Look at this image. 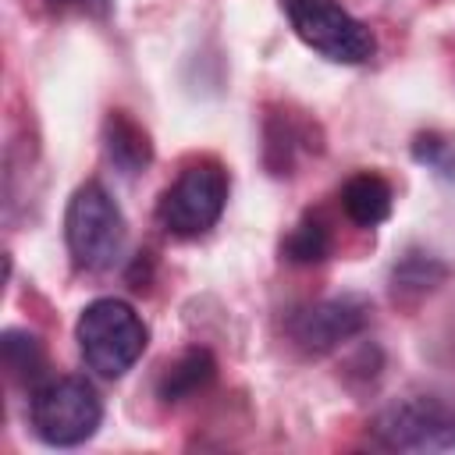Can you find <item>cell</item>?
<instances>
[{
  "mask_svg": "<svg viewBox=\"0 0 455 455\" xmlns=\"http://www.w3.org/2000/svg\"><path fill=\"white\" fill-rule=\"evenodd\" d=\"M228 206V171L217 160H196L164 188L156 203V220L174 238L206 235Z\"/></svg>",
  "mask_w": 455,
  "mask_h": 455,
  "instance_id": "4",
  "label": "cell"
},
{
  "mask_svg": "<svg viewBox=\"0 0 455 455\" xmlns=\"http://www.w3.org/2000/svg\"><path fill=\"white\" fill-rule=\"evenodd\" d=\"M373 444L387 451H455V405L437 395H409L373 419Z\"/></svg>",
  "mask_w": 455,
  "mask_h": 455,
  "instance_id": "6",
  "label": "cell"
},
{
  "mask_svg": "<svg viewBox=\"0 0 455 455\" xmlns=\"http://www.w3.org/2000/svg\"><path fill=\"white\" fill-rule=\"evenodd\" d=\"M327 252H331V238L320 220H302L284 242V256L291 263H320Z\"/></svg>",
  "mask_w": 455,
  "mask_h": 455,
  "instance_id": "12",
  "label": "cell"
},
{
  "mask_svg": "<svg viewBox=\"0 0 455 455\" xmlns=\"http://www.w3.org/2000/svg\"><path fill=\"white\" fill-rule=\"evenodd\" d=\"M0 348H4V366L11 377L18 380H36L39 370H43V345L36 334L28 331H4L0 338Z\"/></svg>",
  "mask_w": 455,
  "mask_h": 455,
  "instance_id": "11",
  "label": "cell"
},
{
  "mask_svg": "<svg viewBox=\"0 0 455 455\" xmlns=\"http://www.w3.org/2000/svg\"><path fill=\"white\" fill-rule=\"evenodd\" d=\"M291 32L323 60L366 64L377 53L373 32L352 18L338 0H281Z\"/></svg>",
  "mask_w": 455,
  "mask_h": 455,
  "instance_id": "5",
  "label": "cell"
},
{
  "mask_svg": "<svg viewBox=\"0 0 455 455\" xmlns=\"http://www.w3.org/2000/svg\"><path fill=\"white\" fill-rule=\"evenodd\" d=\"M412 153H416V160H419V164L434 167L437 174L455 178V146H451L448 139H437V135H419V139H416V146H412Z\"/></svg>",
  "mask_w": 455,
  "mask_h": 455,
  "instance_id": "14",
  "label": "cell"
},
{
  "mask_svg": "<svg viewBox=\"0 0 455 455\" xmlns=\"http://www.w3.org/2000/svg\"><path fill=\"white\" fill-rule=\"evenodd\" d=\"M82 11H89V14H107L110 11V0H75Z\"/></svg>",
  "mask_w": 455,
  "mask_h": 455,
  "instance_id": "15",
  "label": "cell"
},
{
  "mask_svg": "<svg viewBox=\"0 0 455 455\" xmlns=\"http://www.w3.org/2000/svg\"><path fill=\"white\" fill-rule=\"evenodd\" d=\"M391 203H395V192L391 185L373 174V171H359L345 181L341 188V206L348 213V220H355L359 228H377L391 217Z\"/></svg>",
  "mask_w": 455,
  "mask_h": 455,
  "instance_id": "9",
  "label": "cell"
},
{
  "mask_svg": "<svg viewBox=\"0 0 455 455\" xmlns=\"http://www.w3.org/2000/svg\"><path fill=\"white\" fill-rule=\"evenodd\" d=\"M217 373V363L206 348H185L174 363L164 366L160 380H156V395L164 402H181L188 395H196L199 387H206Z\"/></svg>",
  "mask_w": 455,
  "mask_h": 455,
  "instance_id": "10",
  "label": "cell"
},
{
  "mask_svg": "<svg viewBox=\"0 0 455 455\" xmlns=\"http://www.w3.org/2000/svg\"><path fill=\"white\" fill-rule=\"evenodd\" d=\"M370 323V302L363 295H331V299H320L306 309H299L288 323L291 338L313 352V355H323L338 345H345L348 338L363 334Z\"/></svg>",
  "mask_w": 455,
  "mask_h": 455,
  "instance_id": "7",
  "label": "cell"
},
{
  "mask_svg": "<svg viewBox=\"0 0 455 455\" xmlns=\"http://www.w3.org/2000/svg\"><path fill=\"white\" fill-rule=\"evenodd\" d=\"M444 274H448L444 263H437L434 256H419V252H412V256H405L402 267L395 270V288H416V291H427V288H434Z\"/></svg>",
  "mask_w": 455,
  "mask_h": 455,
  "instance_id": "13",
  "label": "cell"
},
{
  "mask_svg": "<svg viewBox=\"0 0 455 455\" xmlns=\"http://www.w3.org/2000/svg\"><path fill=\"white\" fill-rule=\"evenodd\" d=\"M28 419L39 441L53 448H75L89 441L103 423V402L82 377H57L32 391Z\"/></svg>",
  "mask_w": 455,
  "mask_h": 455,
  "instance_id": "3",
  "label": "cell"
},
{
  "mask_svg": "<svg viewBox=\"0 0 455 455\" xmlns=\"http://www.w3.org/2000/svg\"><path fill=\"white\" fill-rule=\"evenodd\" d=\"M103 149H107V160L121 174H139L153 160L146 128L135 117H128L124 110H110V117L103 124Z\"/></svg>",
  "mask_w": 455,
  "mask_h": 455,
  "instance_id": "8",
  "label": "cell"
},
{
  "mask_svg": "<svg viewBox=\"0 0 455 455\" xmlns=\"http://www.w3.org/2000/svg\"><path fill=\"white\" fill-rule=\"evenodd\" d=\"M75 338L85 366L107 380H117L142 359L149 327L124 299H96L78 313Z\"/></svg>",
  "mask_w": 455,
  "mask_h": 455,
  "instance_id": "1",
  "label": "cell"
},
{
  "mask_svg": "<svg viewBox=\"0 0 455 455\" xmlns=\"http://www.w3.org/2000/svg\"><path fill=\"white\" fill-rule=\"evenodd\" d=\"M64 238L78 270H107L117 263L128 238V224L103 185L85 181L75 188L64 210Z\"/></svg>",
  "mask_w": 455,
  "mask_h": 455,
  "instance_id": "2",
  "label": "cell"
}]
</instances>
